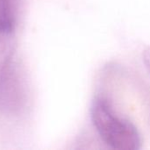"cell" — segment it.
<instances>
[{
  "label": "cell",
  "mask_w": 150,
  "mask_h": 150,
  "mask_svg": "<svg viewBox=\"0 0 150 150\" xmlns=\"http://www.w3.org/2000/svg\"><path fill=\"white\" fill-rule=\"evenodd\" d=\"M23 102L24 93L18 72L10 62L0 69V112L7 115L17 114Z\"/></svg>",
  "instance_id": "2"
},
{
  "label": "cell",
  "mask_w": 150,
  "mask_h": 150,
  "mask_svg": "<svg viewBox=\"0 0 150 150\" xmlns=\"http://www.w3.org/2000/svg\"><path fill=\"white\" fill-rule=\"evenodd\" d=\"M14 0H0V69L11 62L15 47Z\"/></svg>",
  "instance_id": "3"
},
{
  "label": "cell",
  "mask_w": 150,
  "mask_h": 150,
  "mask_svg": "<svg viewBox=\"0 0 150 150\" xmlns=\"http://www.w3.org/2000/svg\"><path fill=\"white\" fill-rule=\"evenodd\" d=\"M142 60H143L146 69H148L149 73L150 74V47H148L147 49H145V51L143 52Z\"/></svg>",
  "instance_id": "4"
},
{
  "label": "cell",
  "mask_w": 150,
  "mask_h": 150,
  "mask_svg": "<svg viewBox=\"0 0 150 150\" xmlns=\"http://www.w3.org/2000/svg\"><path fill=\"white\" fill-rule=\"evenodd\" d=\"M91 119L102 141L116 150H139L141 135L135 126L120 116L106 98L97 97L91 107Z\"/></svg>",
  "instance_id": "1"
}]
</instances>
